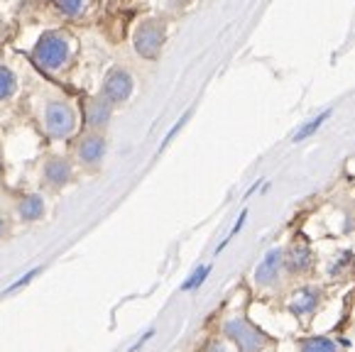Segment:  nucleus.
Returning a JSON list of instances; mask_svg holds the SVG:
<instances>
[{
  "label": "nucleus",
  "mask_w": 355,
  "mask_h": 352,
  "mask_svg": "<svg viewBox=\"0 0 355 352\" xmlns=\"http://www.w3.org/2000/svg\"><path fill=\"white\" fill-rule=\"evenodd\" d=\"M71 62V37L67 32H47L35 44V64L47 73H59Z\"/></svg>",
  "instance_id": "nucleus-1"
},
{
  "label": "nucleus",
  "mask_w": 355,
  "mask_h": 352,
  "mask_svg": "<svg viewBox=\"0 0 355 352\" xmlns=\"http://www.w3.org/2000/svg\"><path fill=\"white\" fill-rule=\"evenodd\" d=\"M42 125L52 140H67L76 132V110L69 100H47L42 110Z\"/></svg>",
  "instance_id": "nucleus-2"
},
{
  "label": "nucleus",
  "mask_w": 355,
  "mask_h": 352,
  "mask_svg": "<svg viewBox=\"0 0 355 352\" xmlns=\"http://www.w3.org/2000/svg\"><path fill=\"white\" fill-rule=\"evenodd\" d=\"M223 333L241 352H260L267 342L265 333L252 326V323H248L245 318H230V321H225Z\"/></svg>",
  "instance_id": "nucleus-3"
},
{
  "label": "nucleus",
  "mask_w": 355,
  "mask_h": 352,
  "mask_svg": "<svg viewBox=\"0 0 355 352\" xmlns=\"http://www.w3.org/2000/svg\"><path fill=\"white\" fill-rule=\"evenodd\" d=\"M132 88H135V81H132L130 71H125V69H121V67H113L108 73H105L101 96H103L110 105L125 103V100L132 96Z\"/></svg>",
  "instance_id": "nucleus-4"
},
{
  "label": "nucleus",
  "mask_w": 355,
  "mask_h": 352,
  "mask_svg": "<svg viewBox=\"0 0 355 352\" xmlns=\"http://www.w3.org/2000/svg\"><path fill=\"white\" fill-rule=\"evenodd\" d=\"M164 44V27L157 20H145L135 32V49L140 57L155 59Z\"/></svg>",
  "instance_id": "nucleus-5"
},
{
  "label": "nucleus",
  "mask_w": 355,
  "mask_h": 352,
  "mask_svg": "<svg viewBox=\"0 0 355 352\" xmlns=\"http://www.w3.org/2000/svg\"><path fill=\"white\" fill-rule=\"evenodd\" d=\"M284 267V249L282 247H272L270 252L262 257V262L257 264L255 270V284L267 289V286L277 284L279 274H282Z\"/></svg>",
  "instance_id": "nucleus-6"
},
{
  "label": "nucleus",
  "mask_w": 355,
  "mask_h": 352,
  "mask_svg": "<svg viewBox=\"0 0 355 352\" xmlns=\"http://www.w3.org/2000/svg\"><path fill=\"white\" fill-rule=\"evenodd\" d=\"M76 157L84 166L96 169V166H98L101 161H103V157H105L103 135H101V132H89V135L81 137V140H78V147H76Z\"/></svg>",
  "instance_id": "nucleus-7"
},
{
  "label": "nucleus",
  "mask_w": 355,
  "mask_h": 352,
  "mask_svg": "<svg viewBox=\"0 0 355 352\" xmlns=\"http://www.w3.org/2000/svg\"><path fill=\"white\" fill-rule=\"evenodd\" d=\"M110 115H113V105H110L103 96H94V98L86 100L84 118H86V125H89L94 132L103 130L105 125L110 123Z\"/></svg>",
  "instance_id": "nucleus-8"
},
{
  "label": "nucleus",
  "mask_w": 355,
  "mask_h": 352,
  "mask_svg": "<svg viewBox=\"0 0 355 352\" xmlns=\"http://www.w3.org/2000/svg\"><path fill=\"white\" fill-rule=\"evenodd\" d=\"M71 182V164L64 157H49L47 164H44V184L49 188H64Z\"/></svg>",
  "instance_id": "nucleus-9"
},
{
  "label": "nucleus",
  "mask_w": 355,
  "mask_h": 352,
  "mask_svg": "<svg viewBox=\"0 0 355 352\" xmlns=\"http://www.w3.org/2000/svg\"><path fill=\"white\" fill-rule=\"evenodd\" d=\"M313 252L306 245H294L289 252H284V267H287L292 274H306L313 270Z\"/></svg>",
  "instance_id": "nucleus-10"
},
{
  "label": "nucleus",
  "mask_w": 355,
  "mask_h": 352,
  "mask_svg": "<svg viewBox=\"0 0 355 352\" xmlns=\"http://www.w3.org/2000/svg\"><path fill=\"white\" fill-rule=\"evenodd\" d=\"M319 303H321V291L316 289V286H304V289L294 296V301L289 303V308H292V313H297V316L306 318V316H313V313L319 311Z\"/></svg>",
  "instance_id": "nucleus-11"
},
{
  "label": "nucleus",
  "mask_w": 355,
  "mask_h": 352,
  "mask_svg": "<svg viewBox=\"0 0 355 352\" xmlns=\"http://www.w3.org/2000/svg\"><path fill=\"white\" fill-rule=\"evenodd\" d=\"M17 215H20V220H25V223L40 220V218L44 215V198L40 196V193H27V196H22L20 203H17Z\"/></svg>",
  "instance_id": "nucleus-12"
},
{
  "label": "nucleus",
  "mask_w": 355,
  "mask_h": 352,
  "mask_svg": "<svg viewBox=\"0 0 355 352\" xmlns=\"http://www.w3.org/2000/svg\"><path fill=\"white\" fill-rule=\"evenodd\" d=\"M299 352H338V345L334 340H329V337L313 335L299 340Z\"/></svg>",
  "instance_id": "nucleus-13"
},
{
  "label": "nucleus",
  "mask_w": 355,
  "mask_h": 352,
  "mask_svg": "<svg viewBox=\"0 0 355 352\" xmlns=\"http://www.w3.org/2000/svg\"><path fill=\"white\" fill-rule=\"evenodd\" d=\"M331 113H334V110L329 108V110H324V113H321V115H316V118H311L306 125H302V127L297 130V135H294L292 140H294V142H302V140H306V137H311L313 132H316V130H319L321 125H324L326 120L331 118Z\"/></svg>",
  "instance_id": "nucleus-14"
},
{
  "label": "nucleus",
  "mask_w": 355,
  "mask_h": 352,
  "mask_svg": "<svg viewBox=\"0 0 355 352\" xmlns=\"http://www.w3.org/2000/svg\"><path fill=\"white\" fill-rule=\"evenodd\" d=\"M17 91V78L8 67H0V100L12 98Z\"/></svg>",
  "instance_id": "nucleus-15"
},
{
  "label": "nucleus",
  "mask_w": 355,
  "mask_h": 352,
  "mask_svg": "<svg viewBox=\"0 0 355 352\" xmlns=\"http://www.w3.org/2000/svg\"><path fill=\"white\" fill-rule=\"evenodd\" d=\"M57 8L67 17H81L89 8V0H57Z\"/></svg>",
  "instance_id": "nucleus-16"
},
{
  "label": "nucleus",
  "mask_w": 355,
  "mask_h": 352,
  "mask_svg": "<svg viewBox=\"0 0 355 352\" xmlns=\"http://www.w3.org/2000/svg\"><path fill=\"white\" fill-rule=\"evenodd\" d=\"M209 274H211L209 264H204V267H196V270L191 272V276H189V279L182 284V291H196L206 279H209Z\"/></svg>",
  "instance_id": "nucleus-17"
},
{
  "label": "nucleus",
  "mask_w": 355,
  "mask_h": 352,
  "mask_svg": "<svg viewBox=\"0 0 355 352\" xmlns=\"http://www.w3.org/2000/svg\"><path fill=\"white\" fill-rule=\"evenodd\" d=\"M40 272H42V267H35V270H30L25 276H20V279H17L15 284H10V286H8V289L3 291V296H8V294H15V291H20L22 286H27V284H30V281L35 279V276H40Z\"/></svg>",
  "instance_id": "nucleus-18"
},
{
  "label": "nucleus",
  "mask_w": 355,
  "mask_h": 352,
  "mask_svg": "<svg viewBox=\"0 0 355 352\" xmlns=\"http://www.w3.org/2000/svg\"><path fill=\"white\" fill-rule=\"evenodd\" d=\"M189 115H191V113H187V115H184V118H179V120H177V125H174V127H172V130H169V135H167V137H164V142H162V147H159V150H164V147H167V145H169V142H172V137H174V135H177L179 130H182V127H184V123H187V120H189Z\"/></svg>",
  "instance_id": "nucleus-19"
},
{
  "label": "nucleus",
  "mask_w": 355,
  "mask_h": 352,
  "mask_svg": "<svg viewBox=\"0 0 355 352\" xmlns=\"http://www.w3.org/2000/svg\"><path fill=\"white\" fill-rule=\"evenodd\" d=\"M150 337H155V328H150V331H147V333H145V335H140V340H137V342H135V345H132V347H130V352H137V350H140V347H142V345H145V342H147V340H150Z\"/></svg>",
  "instance_id": "nucleus-20"
},
{
  "label": "nucleus",
  "mask_w": 355,
  "mask_h": 352,
  "mask_svg": "<svg viewBox=\"0 0 355 352\" xmlns=\"http://www.w3.org/2000/svg\"><path fill=\"white\" fill-rule=\"evenodd\" d=\"M204 352H223V345H220V342H209V345H206V350Z\"/></svg>",
  "instance_id": "nucleus-21"
},
{
  "label": "nucleus",
  "mask_w": 355,
  "mask_h": 352,
  "mask_svg": "<svg viewBox=\"0 0 355 352\" xmlns=\"http://www.w3.org/2000/svg\"><path fill=\"white\" fill-rule=\"evenodd\" d=\"M3 235H6V220L0 218V238H3Z\"/></svg>",
  "instance_id": "nucleus-22"
}]
</instances>
